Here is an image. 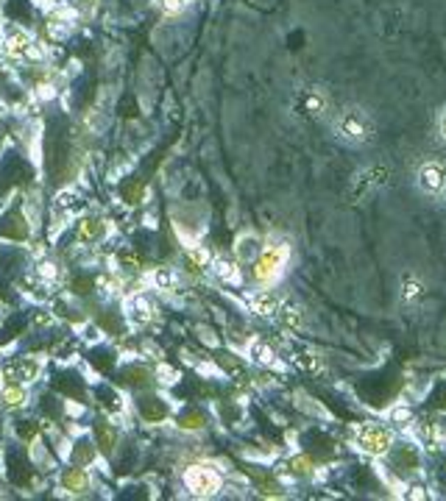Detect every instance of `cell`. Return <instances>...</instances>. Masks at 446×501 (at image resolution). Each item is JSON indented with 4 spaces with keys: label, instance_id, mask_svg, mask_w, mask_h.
<instances>
[{
    "label": "cell",
    "instance_id": "cb8c5ba5",
    "mask_svg": "<svg viewBox=\"0 0 446 501\" xmlns=\"http://www.w3.org/2000/svg\"><path fill=\"white\" fill-rule=\"evenodd\" d=\"M201 423H203V412L201 409H184L178 415V426L181 429H201Z\"/></svg>",
    "mask_w": 446,
    "mask_h": 501
},
{
    "label": "cell",
    "instance_id": "30bf717a",
    "mask_svg": "<svg viewBox=\"0 0 446 501\" xmlns=\"http://www.w3.org/2000/svg\"><path fill=\"white\" fill-rule=\"evenodd\" d=\"M125 312H128V317L134 320V323H148L151 317H153V303L145 298V295H131L128 298V303H125Z\"/></svg>",
    "mask_w": 446,
    "mask_h": 501
},
{
    "label": "cell",
    "instance_id": "f546056e",
    "mask_svg": "<svg viewBox=\"0 0 446 501\" xmlns=\"http://www.w3.org/2000/svg\"><path fill=\"white\" fill-rule=\"evenodd\" d=\"M125 376H128V381H131V384H142V381L148 379V373H145V370H139V367L125 370Z\"/></svg>",
    "mask_w": 446,
    "mask_h": 501
},
{
    "label": "cell",
    "instance_id": "83f0119b",
    "mask_svg": "<svg viewBox=\"0 0 446 501\" xmlns=\"http://www.w3.org/2000/svg\"><path fill=\"white\" fill-rule=\"evenodd\" d=\"M410 418H413L410 406H401V404H399V406H393V409H390V420H393V423H407Z\"/></svg>",
    "mask_w": 446,
    "mask_h": 501
},
{
    "label": "cell",
    "instance_id": "484cf974",
    "mask_svg": "<svg viewBox=\"0 0 446 501\" xmlns=\"http://www.w3.org/2000/svg\"><path fill=\"white\" fill-rule=\"evenodd\" d=\"M123 198H125L128 203H137V200L142 198V184H139V181L125 184V186H123Z\"/></svg>",
    "mask_w": 446,
    "mask_h": 501
},
{
    "label": "cell",
    "instance_id": "3957f363",
    "mask_svg": "<svg viewBox=\"0 0 446 501\" xmlns=\"http://www.w3.org/2000/svg\"><path fill=\"white\" fill-rule=\"evenodd\" d=\"M284 262H287V245H284V242L262 248V253L256 256V267H254V276H256V281H262V284H270V281H273V278L282 273Z\"/></svg>",
    "mask_w": 446,
    "mask_h": 501
},
{
    "label": "cell",
    "instance_id": "d4e9b609",
    "mask_svg": "<svg viewBox=\"0 0 446 501\" xmlns=\"http://www.w3.org/2000/svg\"><path fill=\"white\" fill-rule=\"evenodd\" d=\"M36 273H39V278H45V281H56V278H59V267H56L53 262H47V259L36 264Z\"/></svg>",
    "mask_w": 446,
    "mask_h": 501
},
{
    "label": "cell",
    "instance_id": "9a60e30c",
    "mask_svg": "<svg viewBox=\"0 0 446 501\" xmlns=\"http://www.w3.org/2000/svg\"><path fill=\"white\" fill-rule=\"evenodd\" d=\"M234 253H237L240 262H251V259H256L262 253V245H259V239L254 234H243L237 239V245H234Z\"/></svg>",
    "mask_w": 446,
    "mask_h": 501
},
{
    "label": "cell",
    "instance_id": "8fae6325",
    "mask_svg": "<svg viewBox=\"0 0 446 501\" xmlns=\"http://www.w3.org/2000/svg\"><path fill=\"white\" fill-rule=\"evenodd\" d=\"M212 273L226 281V284H237L240 281V267H237V259H229V256H217L212 259Z\"/></svg>",
    "mask_w": 446,
    "mask_h": 501
},
{
    "label": "cell",
    "instance_id": "f1b7e54d",
    "mask_svg": "<svg viewBox=\"0 0 446 501\" xmlns=\"http://www.w3.org/2000/svg\"><path fill=\"white\" fill-rule=\"evenodd\" d=\"M187 3H190V0H162V8H164L167 14H176V11H184Z\"/></svg>",
    "mask_w": 446,
    "mask_h": 501
},
{
    "label": "cell",
    "instance_id": "1f68e13d",
    "mask_svg": "<svg viewBox=\"0 0 446 501\" xmlns=\"http://www.w3.org/2000/svg\"><path fill=\"white\" fill-rule=\"evenodd\" d=\"M443 192H446V186H443Z\"/></svg>",
    "mask_w": 446,
    "mask_h": 501
},
{
    "label": "cell",
    "instance_id": "e0dca14e",
    "mask_svg": "<svg viewBox=\"0 0 446 501\" xmlns=\"http://www.w3.org/2000/svg\"><path fill=\"white\" fill-rule=\"evenodd\" d=\"M151 281H153V287H156V289L173 292V289L178 287V273H176L173 267H156V270H153V276H151Z\"/></svg>",
    "mask_w": 446,
    "mask_h": 501
},
{
    "label": "cell",
    "instance_id": "ac0fdd59",
    "mask_svg": "<svg viewBox=\"0 0 446 501\" xmlns=\"http://www.w3.org/2000/svg\"><path fill=\"white\" fill-rule=\"evenodd\" d=\"M248 356H251L254 362H259V365H273V362H276V351H273L265 340H251V342H248Z\"/></svg>",
    "mask_w": 446,
    "mask_h": 501
},
{
    "label": "cell",
    "instance_id": "4dcf8cb0",
    "mask_svg": "<svg viewBox=\"0 0 446 501\" xmlns=\"http://www.w3.org/2000/svg\"><path fill=\"white\" fill-rule=\"evenodd\" d=\"M438 134H440V139L446 142V106H443L440 114H438Z\"/></svg>",
    "mask_w": 446,
    "mask_h": 501
},
{
    "label": "cell",
    "instance_id": "d6986e66",
    "mask_svg": "<svg viewBox=\"0 0 446 501\" xmlns=\"http://www.w3.org/2000/svg\"><path fill=\"white\" fill-rule=\"evenodd\" d=\"M103 231H106V225L98 217H84L78 223V237L81 239H98V237H103Z\"/></svg>",
    "mask_w": 446,
    "mask_h": 501
},
{
    "label": "cell",
    "instance_id": "4316f807",
    "mask_svg": "<svg viewBox=\"0 0 446 501\" xmlns=\"http://www.w3.org/2000/svg\"><path fill=\"white\" fill-rule=\"evenodd\" d=\"M404 289H401V295H404V301H413V298H418L421 295V284L415 281V278H404V284H401Z\"/></svg>",
    "mask_w": 446,
    "mask_h": 501
},
{
    "label": "cell",
    "instance_id": "2e32d148",
    "mask_svg": "<svg viewBox=\"0 0 446 501\" xmlns=\"http://www.w3.org/2000/svg\"><path fill=\"white\" fill-rule=\"evenodd\" d=\"M276 317H279V323H282L284 328H298V326H301V320H304V312H301V306H298V303L282 301V306H279Z\"/></svg>",
    "mask_w": 446,
    "mask_h": 501
},
{
    "label": "cell",
    "instance_id": "9c48e42d",
    "mask_svg": "<svg viewBox=\"0 0 446 501\" xmlns=\"http://www.w3.org/2000/svg\"><path fill=\"white\" fill-rule=\"evenodd\" d=\"M385 181H387V170H385V167H371V170H365L362 175H357L354 189H351V198H360V195H365L371 186H379V184H385Z\"/></svg>",
    "mask_w": 446,
    "mask_h": 501
},
{
    "label": "cell",
    "instance_id": "44dd1931",
    "mask_svg": "<svg viewBox=\"0 0 446 501\" xmlns=\"http://www.w3.org/2000/svg\"><path fill=\"white\" fill-rule=\"evenodd\" d=\"M81 195L75 192V189H61L59 195H56V209L59 212H75V209H81Z\"/></svg>",
    "mask_w": 446,
    "mask_h": 501
},
{
    "label": "cell",
    "instance_id": "603a6c76",
    "mask_svg": "<svg viewBox=\"0 0 446 501\" xmlns=\"http://www.w3.org/2000/svg\"><path fill=\"white\" fill-rule=\"evenodd\" d=\"M92 459H95V445L86 443V440H81V443L72 448V462H75V465H89Z\"/></svg>",
    "mask_w": 446,
    "mask_h": 501
},
{
    "label": "cell",
    "instance_id": "52a82bcc",
    "mask_svg": "<svg viewBox=\"0 0 446 501\" xmlns=\"http://www.w3.org/2000/svg\"><path fill=\"white\" fill-rule=\"evenodd\" d=\"M39 362L36 359H31V356H20V359H14V362H8L6 367H3V376L8 379V381H14V384H25V381H33L36 376H39Z\"/></svg>",
    "mask_w": 446,
    "mask_h": 501
},
{
    "label": "cell",
    "instance_id": "ba28073f",
    "mask_svg": "<svg viewBox=\"0 0 446 501\" xmlns=\"http://www.w3.org/2000/svg\"><path fill=\"white\" fill-rule=\"evenodd\" d=\"M248 306H251V312H256L259 317H276V312H279V306H282V298H279L276 292H270V289H259V292H254V295L248 298Z\"/></svg>",
    "mask_w": 446,
    "mask_h": 501
},
{
    "label": "cell",
    "instance_id": "5b68a950",
    "mask_svg": "<svg viewBox=\"0 0 446 501\" xmlns=\"http://www.w3.org/2000/svg\"><path fill=\"white\" fill-rule=\"evenodd\" d=\"M326 106H329L326 92L318 89V86H301V89L295 92V100H293V109H295L301 117H307V120L321 117V114L326 111Z\"/></svg>",
    "mask_w": 446,
    "mask_h": 501
},
{
    "label": "cell",
    "instance_id": "7a4b0ae2",
    "mask_svg": "<svg viewBox=\"0 0 446 501\" xmlns=\"http://www.w3.org/2000/svg\"><path fill=\"white\" fill-rule=\"evenodd\" d=\"M184 484H187V490L192 495L209 498V495H215L220 490L223 476L212 465H190V468H184Z\"/></svg>",
    "mask_w": 446,
    "mask_h": 501
},
{
    "label": "cell",
    "instance_id": "8992f818",
    "mask_svg": "<svg viewBox=\"0 0 446 501\" xmlns=\"http://www.w3.org/2000/svg\"><path fill=\"white\" fill-rule=\"evenodd\" d=\"M415 178H418V186H421L424 192L438 195V192H443V186H446V167H443L440 161H424V164L418 167Z\"/></svg>",
    "mask_w": 446,
    "mask_h": 501
},
{
    "label": "cell",
    "instance_id": "4fadbf2b",
    "mask_svg": "<svg viewBox=\"0 0 446 501\" xmlns=\"http://www.w3.org/2000/svg\"><path fill=\"white\" fill-rule=\"evenodd\" d=\"M137 409H139V415L148 420V423H159L164 415H167V406H164V401L162 398H142L139 404H137Z\"/></svg>",
    "mask_w": 446,
    "mask_h": 501
},
{
    "label": "cell",
    "instance_id": "277c9868",
    "mask_svg": "<svg viewBox=\"0 0 446 501\" xmlns=\"http://www.w3.org/2000/svg\"><path fill=\"white\" fill-rule=\"evenodd\" d=\"M357 445L371 456L387 454V448L393 445V431L387 426H379V423H365L357 429Z\"/></svg>",
    "mask_w": 446,
    "mask_h": 501
},
{
    "label": "cell",
    "instance_id": "5bb4252c",
    "mask_svg": "<svg viewBox=\"0 0 446 501\" xmlns=\"http://www.w3.org/2000/svg\"><path fill=\"white\" fill-rule=\"evenodd\" d=\"M3 45H6V50L11 53V56H28V50H31V36L25 33V31H20V28H14L6 39H3Z\"/></svg>",
    "mask_w": 446,
    "mask_h": 501
},
{
    "label": "cell",
    "instance_id": "ffe728a7",
    "mask_svg": "<svg viewBox=\"0 0 446 501\" xmlns=\"http://www.w3.org/2000/svg\"><path fill=\"white\" fill-rule=\"evenodd\" d=\"M95 440H98L95 445H98L103 454H109V451L114 448V429H112L109 423H103V420L95 423Z\"/></svg>",
    "mask_w": 446,
    "mask_h": 501
},
{
    "label": "cell",
    "instance_id": "6da1fadb",
    "mask_svg": "<svg viewBox=\"0 0 446 501\" xmlns=\"http://www.w3.org/2000/svg\"><path fill=\"white\" fill-rule=\"evenodd\" d=\"M334 136L351 148L368 145L374 139V120L360 106H346L334 117Z\"/></svg>",
    "mask_w": 446,
    "mask_h": 501
},
{
    "label": "cell",
    "instance_id": "7402d4cb",
    "mask_svg": "<svg viewBox=\"0 0 446 501\" xmlns=\"http://www.w3.org/2000/svg\"><path fill=\"white\" fill-rule=\"evenodd\" d=\"M0 401H3L6 406H20V404L25 401V390H22V384L8 381V387H3V392H0Z\"/></svg>",
    "mask_w": 446,
    "mask_h": 501
},
{
    "label": "cell",
    "instance_id": "7c38bea8",
    "mask_svg": "<svg viewBox=\"0 0 446 501\" xmlns=\"http://www.w3.org/2000/svg\"><path fill=\"white\" fill-rule=\"evenodd\" d=\"M61 487L70 490V493H84L89 487V479L84 473V465H75V468H67L61 473Z\"/></svg>",
    "mask_w": 446,
    "mask_h": 501
}]
</instances>
